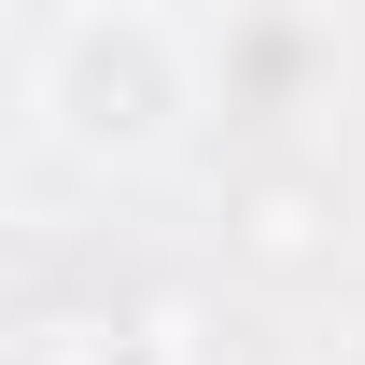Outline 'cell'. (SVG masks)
Instances as JSON below:
<instances>
[{
	"label": "cell",
	"mask_w": 365,
	"mask_h": 365,
	"mask_svg": "<svg viewBox=\"0 0 365 365\" xmlns=\"http://www.w3.org/2000/svg\"><path fill=\"white\" fill-rule=\"evenodd\" d=\"M43 113L56 140L85 155V169H140V155H169L182 113H197V29H169V14H56L43 29Z\"/></svg>",
	"instance_id": "6da1fadb"
},
{
	"label": "cell",
	"mask_w": 365,
	"mask_h": 365,
	"mask_svg": "<svg viewBox=\"0 0 365 365\" xmlns=\"http://www.w3.org/2000/svg\"><path fill=\"white\" fill-rule=\"evenodd\" d=\"M323 29L309 14H225V43H197V98L225 85V113H295V98L323 85Z\"/></svg>",
	"instance_id": "7a4b0ae2"
}]
</instances>
